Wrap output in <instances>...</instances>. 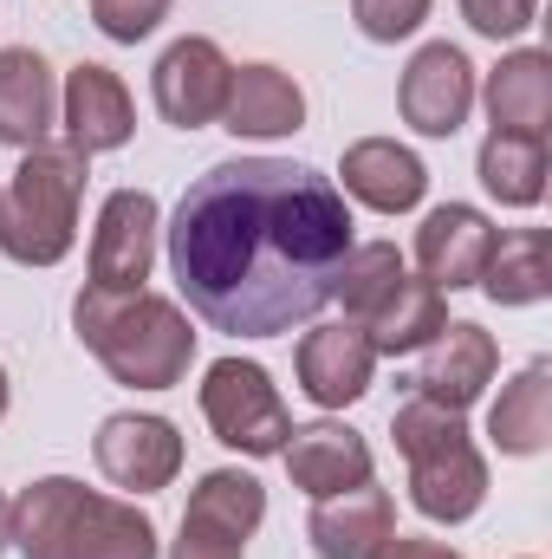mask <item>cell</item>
I'll use <instances>...</instances> for the list:
<instances>
[{"mask_svg": "<svg viewBox=\"0 0 552 559\" xmlns=\"http://www.w3.org/2000/svg\"><path fill=\"white\" fill-rule=\"evenodd\" d=\"M351 248L338 182L286 156L215 163L169 222V267L189 312L228 338H279L325 312Z\"/></svg>", "mask_w": 552, "mask_h": 559, "instance_id": "6da1fadb", "label": "cell"}, {"mask_svg": "<svg viewBox=\"0 0 552 559\" xmlns=\"http://www.w3.org/2000/svg\"><path fill=\"white\" fill-rule=\"evenodd\" d=\"M7 547L26 559H156V527L137 501L46 475L20 488V501H7Z\"/></svg>", "mask_w": 552, "mask_h": 559, "instance_id": "7a4b0ae2", "label": "cell"}, {"mask_svg": "<svg viewBox=\"0 0 552 559\" xmlns=\"http://www.w3.org/2000/svg\"><path fill=\"white\" fill-rule=\"evenodd\" d=\"M72 325L79 338L92 345V358L131 384V391H169L189 378V358H195V332H189V312L163 293H98L85 286L79 306H72Z\"/></svg>", "mask_w": 552, "mask_h": 559, "instance_id": "3957f363", "label": "cell"}, {"mask_svg": "<svg viewBox=\"0 0 552 559\" xmlns=\"http://www.w3.org/2000/svg\"><path fill=\"white\" fill-rule=\"evenodd\" d=\"M92 156L72 143H33L20 169L0 182V254L20 267H59L79 241V195Z\"/></svg>", "mask_w": 552, "mask_h": 559, "instance_id": "277c9868", "label": "cell"}, {"mask_svg": "<svg viewBox=\"0 0 552 559\" xmlns=\"http://www.w3.org/2000/svg\"><path fill=\"white\" fill-rule=\"evenodd\" d=\"M391 436H397V449L410 462L416 514L455 527V521H468L488 501V462H481V449H475L461 411H442L429 397H410L397 411V423H391Z\"/></svg>", "mask_w": 552, "mask_h": 559, "instance_id": "5b68a950", "label": "cell"}, {"mask_svg": "<svg viewBox=\"0 0 552 559\" xmlns=\"http://www.w3.org/2000/svg\"><path fill=\"white\" fill-rule=\"evenodd\" d=\"M202 417L215 429V442L241 449V455H279L292 417L279 404L274 378L254 365V358H215L208 378H202Z\"/></svg>", "mask_w": 552, "mask_h": 559, "instance_id": "8992f818", "label": "cell"}, {"mask_svg": "<svg viewBox=\"0 0 552 559\" xmlns=\"http://www.w3.org/2000/svg\"><path fill=\"white\" fill-rule=\"evenodd\" d=\"M261 521H267V488L241 468H208L189 495L176 559H241Z\"/></svg>", "mask_w": 552, "mask_h": 559, "instance_id": "52a82bcc", "label": "cell"}, {"mask_svg": "<svg viewBox=\"0 0 552 559\" xmlns=\"http://www.w3.org/2000/svg\"><path fill=\"white\" fill-rule=\"evenodd\" d=\"M156 235H163V209L149 189L105 195L98 235H92V286L98 293H137L156 267Z\"/></svg>", "mask_w": 552, "mask_h": 559, "instance_id": "ba28073f", "label": "cell"}, {"mask_svg": "<svg viewBox=\"0 0 552 559\" xmlns=\"http://www.w3.org/2000/svg\"><path fill=\"white\" fill-rule=\"evenodd\" d=\"M228 79H235L228 52H221L215 39L189 33V39H176V46L156 59L149 92H156V111H163L176 131H202V124L221 118V105H228Z\"/></svg>", "mask_w": 552, "mask_h": 559, "instance_id": "9c48e42d", "label": "cell"}, {"mask_svg": "<svg viewBox=\"0 0 552 559\" xmlns=\"http://www.w3.org/2000/svg\"><path fill=\"white\" fill-rule=\"evenodd\" d=\"M397 105H404L410 131L455 138L468 124V111H475V66H468V52L448 46V39L422 46L410 59V72H404V85H397Z\"/></svg>", "mask_w": 552, "mask_h": 559, "instance_id": "30bf717a", "label": "cell"}, {"mask_svg": "<svg viewBox=\"0 0 552 559\" xmlns=\"http://www.w3.org/2000/svg\"><path fill=\"white\" fill-rule=\"evenodd\" d=\"M92 449H98L105 481H118V488H131V495H156V488H169L176 468H182V436H176V423L137 417V411L105 417Z\"/></svg>", "mask_w": 552, "mask_h": 559, "instance_id": "8fae6325", "label": "cell"}, {"mask_svg": "<svg viewBox=\"0 0 552 559\" xmlns=\"http://www.w3.org/2000/svg\"><path fill=\"white\" fill-rule=\"evenodd\" d=\"M371 371H377V352L364 338L358 319H338V325H312L299 338V391L319 404V411H345L371 391Z\"/></svg>", "mask_w": 552, "mask_h": 559, "instance_id": "7c38bea8", "label": "cell"}, {"mask_svg": "<svg viewBox=\"0 0 552 559\" xmlns=\"http://www.w3.org/2000/svg\"><path fill=\"white\" fill-rule=\"evenodd\" d=\"M494 365H501L494 332H481L475 319H455V325H442L429 338V358H422V371L410 378V391L429 397V404H442V411H468L494 384Z\"/></svg>", "mask_w": 552, "mask_h": 559, "instance_id": "4fadbf2b", "label": "cell"}, {"mask_svg": "<svg viewBox=\"0 0 552 559\" xmlns=\"http://www.w3.org/2000/svg\"><path fill=\"white\" fill-rule=\"evenodd\" d=\"M488 254H494V228H488V215L468 209V202H442V209H429L422 228H416V267H422L429 286H442V293L481 286Z\"/></svg>", "mask_w": 552, "mask_h": 559, "instance_id": "5bb4252c", "label": "cell"}, {"mask_svg": "<svg viewBox=\"0 0 552 559\" xmlns=\"http://www.w3.org/2000/svg\"><path fill=\"white\" fill-rule=\"evenodd\" d=\"M59 118H65V143L98 156V150H124L137 131V105L124 92V79L111 66H72L65 72V92H59Z\"/></svg>", "mask_w": 552, "mask_h": 559, "instance_id": "9a60e30c", "label": "cell"}, {"mask_svg": "<svg viewBox=\"0 0 552 559\" xmlns=\"http://www.w3.org/2000/svg\"><path fill=\"white\" fill-rule=\"evenodd\" d=\"M279 462H286V475H292V488H305L312 501H325V495H345V488H358V481H371V442L358 436V429H345V423L319 417V423H299L292 436H286V449H279Z\"/></svg>", "mask_w": 552, "mask_h": 559, "instance_id": "2e32d148", "label": "cell"}, {"mask_svg": "<svg viewBox=\"0 0 552 559\" xmlns=\"http://www.w3.org/2000/svg\"><path fill=\"white\" fill-rule=\"evenodd\" d=\"M338 176H345L338 195H351V202H364V209H377V215H410L416 202H422V189H429L422 156L404 150L397 138L351 143L345 163H338Z\"/></svg>", "mask_w": 552, "mask_h": 559, "instance_id": "e0dca14e", "label": "cell"}, {"mask_svg": "<svg viewBox=\"0 0 552 559\" xmlns=\"http://www.w3.org/2000/svg\"><path fill=\"white\" fill-rule=\"evenodd\" d=\"M305 534H312V547L325 559H371L391 534H397V508H391L384 488L358 481V488H345V495H325V501L312 508Z\"/></svg>", "mask_w": 552, "mask_h": 559, "instance_id": "ac0fdd59", "label": "cell"}, {"mask_svg": "<svg viewBox=\"0 0 552 559\" xmlns=\"http://www.w3.org/2000/svg\"><path fill=\"white\" fill-rule=\"evenodd\" d=\"M52 124H59L52 66H46L33 46H7V52H0V143L33 150V143L52 138Z\"/></svg>", "mask_w": 552, "mask_h": 559, "instance_id": "d6986e66", "label": "cell"}, {"mask_svg": "<svg viewBox=\"0 0 552 559\" xmlns=\"http://www.w3.org/2000/svg\"><path fill=\"white\" fill-rule=\"evenodd\" d=\"M221 118L235 138H292L305 124V92L279 66H235Z\"/></svg>", "mask_w": 552, "mask_h": 559, "instance_id": "ffe728a7", "label": "cell"}, {"mask_svg": "<svg viewBox=\"0 0 552 559\" xmlns=\"http://www.w3.org/2000/svg\"><path fill=\"white\" fill-rule=\"evenodd\" d=\"M488 118L494 131H514V138H547L552 124V59L547 52H507L494 72H488Z\"/></svg>", "mask_w": 552, "mask_h": 559, "instance_id": "44dd1931", "label": "cell"}, {"mask_svg": "<svg viewBox=\"0 0 552 559\" xmlns=\"http://www.w3.org/2000/svg\"><path fill=\"white\" fill-rule=\"evenodd\" d=\"M442 325H448V299H442V286L404 274L384 299H377V312L364 319V338H371V352H377V358H397V352L429 345Z\"/></svg>", "mask_w": 552, "mask_h": 559, "instance_id": "7402d4cb", "label": "cell"}, {"mask_svg": "<svg viewBox=\"0 0 552 559\" xmlns=\"http://www.w3.org/2000/svg\"><path fill=\"white\" fill-rule=\"evenodd\" d=\"M481 286L494 306H533L552 293V235L547 228H514L494 235V254L481 267Z\"/></svg>", "mask_w": 552, "mask_h": 559, "instance_id": "603a6c76", "label": "cell"}, {"mask_svg": "<svg viewBox=\"0 0 552 559\" xmlns=\"http://www.w3.org/2000/svg\"><path fill=\"white\" fill-rule=\"evenodd\" d=\"M488 436L501 442V455H540L552 442V371L547 365H527L501 404L488 411Z\"/></svg>", "mask_w": 552, "mask_h": 559, "instance_id": "cb8c5ba5", "label": "cell"}, {"mask_svg": "<svg viewBox=\"0 0 552 559\" xmlns=\"http://www.w3.org/2000/svg\"><path fill=\"white\" fill-rule=\"evenodd\" d=\"M481 189L507 209H533L547 195V138H514V131H488L481 143Z\"/></svg>", "mask_w": 552, "mask_h": 559, "instance_id": "d4e9b609", "label": "cell"}, {"mask_svg": "<svg viewBox=\"0 0 552 559\" xmlns=\"http://www.w3.org/2000/svg\"><path fill=\"white\" fill-rule=\"evenodd\" d=\"M397 280H404V254H397L391 241H364V248H351V254H345L332 299H345V319H358V325H364V319L377 312V299H384Z\"/></svg>", "mask_w": 552, "mask_h": 559, "instance_id": "484cf974", "label": "cell"}, {"mask_svg": "<svg viewBox=\"0 0 552 559\" xmlns=\"http://www.w3.org/2000/svg\"><path fill=\"white\" fill-rule=\"evenodd\" d=\"M351 20H358L364 39L397 46V39H410L416 26L429 20V0H351Z\"/></svg>", "mask_w": 552, "mask_h": 559, "instance_id": "4316f807", "label": "cell"}, {"mask_svg": "<svg viewBox=\"0 0 552 559\" xmlns=\"http://www.w3.org/2000/svg\"><path fill=\"white\" fill-rule=\"evenodd\" d=\"M163 13H169V0H92L98 33H105V39H124V46L149 39V33L163 26Z\"/></svg>", "mask_w": 552, "mask_h": 559, "instance_id": "83f0119b", "label": "cell"}, {"mask_svg": "<svg viewBox=\"0 0 552 559\" xmlns=\"http://www.w3.org/2000/svg\"><path fill=\"white\" fill-rule=\"evenodd\" d=\"M461 20L481 33V39H514L540 20V0H461Z\"/></svg>", "mask_w": 552, "mask_h": 559, "instance_id": "f1b7e54d", "label": "cell"}, {"mask_svg": "<svg viewBox=\"0 0 552 559\" xmlns=\"http://www.w3.org/2000/svg\"><path fill=\"white\" fill-rule=\"evenodd\" d=\"M371 559H461L455 547H442V540H416V534H391L384 547Z\"/></svg>", "mask_w": 552, "mask_h": 559, "instance_id": "f546056e", "label": "cell"}, {"mask_svg": "<svg viewBox=\"0 0 552 559\" xmlns=\"http://www.w3.org/2000/svg\"><path fill=\"white\" fill-rule=\"evenodd\" d=\"M0 554H7V495H0Z\"/></svg>", "mask_w": 552, "mask_h": 559, "instance_id": "4dcf8cb0", "label": "cell"}, {"mask_svg": "<svg viewBox=\"0 0 552 559\" xmlns=\"http://www.w3.org/2000/svg\"><path fill=\"white\" fill-rule=\"evenodd\" d=\"M0 417H7V371H0Z\"/></svg>", "mask_w": 552, "mask_h": 559, "instance_id": "1f68e13d", "label": "cell"}]
</instances>
